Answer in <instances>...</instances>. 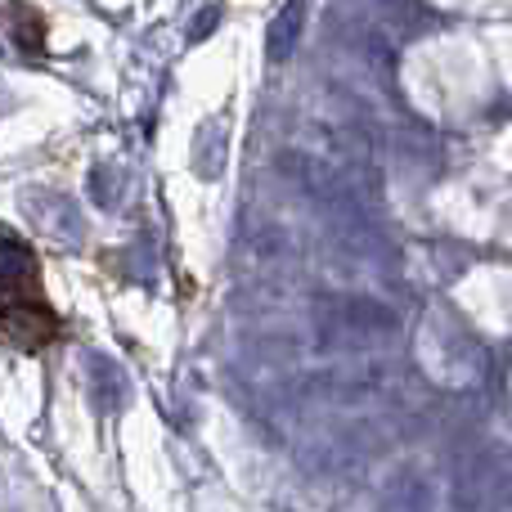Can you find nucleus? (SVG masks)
I'll use <instances>...</instances> for the list:
<instances>
[{"mask_svg":"<svg viewBox=\"0 0 512 512\" xmlns=\"http://www.w3.org/2000/svg\"><path fill=\"white\" fill-rule=\"evenodd\" d=\"M14 32L27 41V50H41V45H45V23H41V14H36V9H18Z\"/></svg>","mask_w":512,"mask_h":512,"instance_id":"nucleus-4","label":"nucleus"},{"mask_svg":"<svg viewBox=\"0 0 512 512\" xmlns=\"http://www.w3.org/2000/svg\"><path fill=\"white\" fill-rule=\"evenodd\" d=\"M301 23H306V0H288V5L274 14V23H270V59H288L292 50H297V41H301Z\"/></svg>","mask_w":512,"mask_h":512,"instance_id":"nucleus-3","label":"nucleus"},{"mask_svg":"<svg viewBox=\"0 0 512 512\" xmlns=\"http://www.w3.org/2000/svg\"><path fill=\"white\" fill-rule=\"evenodd\" d=\"M0 324H5L9 342L23 346V351H41L45 342H54V333H59V319H54V310L45 306V301L36 297H14L5 306V315H0Z\"/></svg>","mask_w":512,"mask_h":512,"instance_id":"nucleus-1","label":"nucleus"},{"mask_svg":"<svg viewBox=\"0 0 512 512\" xmlns=\"http://www.w3.org/2000/svg\"><path fill=\"white\" fill-rule=\"evenodd\" d=\"M0 288L5 292L36 288V256L27 252V243L0 239Z\"/></svg>","mask_w":512,"mask_h":512,"instance_id":"nucleus-2","label":"nucleus"}]
</instances>
